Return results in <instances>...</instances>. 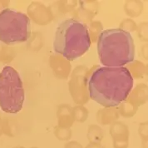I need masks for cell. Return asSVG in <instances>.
I'll return each instance as SVG.
<instances>
[{
	"label": "cell",
	"instance_id": "cell-1",
	"mask_svg": "<svg viewBox=\"0 0 148 148\" xmlns=\"http://www.w3.org/2000/svg\"><path fill=\"white\" fill-rule=\"evenodd\" d=\"M132 88L133 77L125 67H99L88 80L90 97L106 108L125 101Z\"/></svg>",
	"mask_w": 148,
	"mask_h": 148
},
{
	"label": "cell",
	"instance_id": "cell-2",
	"mask_svg": "<svg viewBox=\"0 0 148 148\" xmlns=\"http://www.w3.org/2000/svg\"><path fill=\"white\" fill-rule=\"evenodd\" d=\"M97 53L104 67H120L132 62L135 58L132 36L121 28L103 30L98 37Z\"/></svg>",
	"mask_w": 148,
	"mask_h": 148
},
{
	"label": "cell",
	"instance_id": "cell-3",
	"mask_svg": "<svg viewBox=\"0 0 148 148\" xmlns=\"http://www.w3.org/2000/svg\"><path fill=\"white\" fill-rule=\"evenodd\" d=\"M91 40L85 24L73 18L62 21L57 27L53 49L67 60L80 58L90 47Z\"/></svg>",
	"mask_w": 148,
	"mask_h": 148
},
{
	"label": "cell",
	"instance_id": "cell-4",
	"mask_svg": "<svg viewBox=\"0 0 148 148\" xmlns=\"http://www.w3.org/2000/svg\"><path fill=\"white\" fill-rule=\"evenodd\" d=\"M24 90L19 73L10 66L0 73V108L7 113L21 111L24 102Z\"/></svg>",
	"mask_w": 148,
	"mask_h": 148
},
{
	"label": "cell",
	"instance_id": "cell-5",
	"mask_svg": "<svg viewBox=\"0 0 148 148\" xmlns=\"http://www.w3.org/2000/svg\"><path fill=\"white\" fill-rule=\"evenodd\" d=\"M31 23L26 14L11 8L0 12V41L8 45L28 40Z\"/></svg>",
	"mask_w": 148,
	"mask_h": 148
},
{
	"label": "cell",
	"instance_id": "cell-6",
	"mask_svg": "<svg viewBox=\"0 0 148 148\" xmlns=\"http://www.w3.org/2000/svg\"><path fill=\"white\" fill-rule=\"evenodd\" d=\"M66 148H81L80 147V146L78 145V144H77V143H70V144H68L67 146V147Z\"/></svg>",
	"mask_w": 148,
	"mask_h": 148
},
{
	"label": "cell",
	"instance_id": "cell-7",
	"mask_svg": "<svg viewBox=\"0 0 148 148\" xmlns=\"http://www.w3.org/2000/svg\"><path fill=\"white\" fill-rule=\"evenodd\" d=\"M87 148H101V147H100V146H98V145H95V144H93V145H90V146H88Z\"/></svg>",
	"mask_w": 148,
	"mask_h": 148
}]
</instances>
